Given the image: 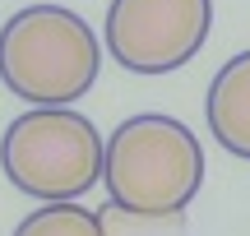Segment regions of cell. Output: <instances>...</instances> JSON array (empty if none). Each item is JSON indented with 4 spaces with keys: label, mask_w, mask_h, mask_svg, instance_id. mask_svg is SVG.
Returning a JSON list of instances; mask_svg holds the SVG:
<instances>
[{
    "label": "cell",
    "mask_w": 250,
    "mask_h": 236,
    "mask_svg": "<svg viewBox=\"0 0 250 236\" xmlns=\"http://www.w3.org/2000/svg\"><path fill=\"white\" fill-rule=\"evenodd\" d=\"M102 181L121 213L171 218L204 185V148L176 116L144 111L102 139Z\"/></svg>",
    "instance_id": "1"
},
{
    "label": "cell",
    "mask_w": 250,
    "mask_h": 236,
    "mask_svg": "<svg viewBox=\"0 0 250 236\" xmlns=\"http://www.w3.org/2000/svg\"><path fill=\"white\" fill-rule=\"evenodd\" d=\"M98 70V37L65 5H28L0 28V83L33 107H70Z\"/></svg>",
    "instance_id": "2"
},
{
    "label": "cell",
    "mask_w": 250,
    "mask_h": 236,
    "mask_svg": "<svg viewBox=\"0 0 250 236\" xmlns=\"http://www.w3.org/2000/svg\"><path fill=\"white\" fill-rule=\"evenodd\" d=\"M0 167L19 195L70 204L102 181V135L70 107H33L9 120L0 139Z\"/></svg>",
    "instance_id": "3"
},
{
    "label": "cell",
    "mask_w": 250,
    "mask_h": 236,
    "mask_svg": "<svg viewBox=\"0 0 250 236\" xmlns=\"http://www.w3.org/2000/svg\"><path fill=\"white\" fill-rule=\"evenodd\" d=\"M213 28V0H111L107 51L130 74H171L199 56Z\"/></svg>",
    "instance_id": "4"
},
{
    "label": "cell",
    "mask_w": 250,
    "mask_h": 236,
    "mask_svg": "<svg viewBox=\"0 0 250 236\" xmlns=\"http://www.w3.org/2000/svg\"><path fill=\"white\" fill-rule=\"evenodd\" d=\"M204 116H208V135L232 157L250 162V51L232 56L218 70V79L208 83Z\"/></svg>",
    "instance_id": "5"
},
{
    "label": "cell",
    "mask_w": 250,
    "mask_h": 236,
    "mask_svg": "<svg viewBox=\"0 0 250 236\" xmlns=\"http://www.w3.org/2000/svg\"><path fill=\"white\" fill-rule=\"evenodd\" d=\"M14 236H107V227H102V218L93 209H83L79 199H70V204L33 209L14 227Z\"/></svg>",
    "instance_id": "6"
}]
</instances>
